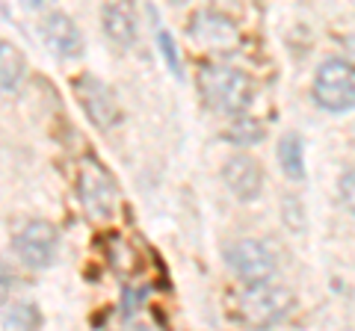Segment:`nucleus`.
<instances>
[{"label": "nucleus", "mask_w": 355, "mask_h": 331, "mask_svg": "<svg viewBox=\"0 0 355 331\" xmlns=\"http://www.w3.org/2000/svg\"><path fill=\"white\" fill-rule=\"evenodd\" d=\"M263 139H266V127L258 118L246 113L234 116V125L228 127V142H234V145H261Z\"/></svg>", "instance_id": "obj_15"}, {"label": "nucleus", "mask_w": 355, "mask_h": 331, "mask_svg": "<svg viewBox=\"0 0 355 331\" xmlns=\"http://www.w3.org/2000/svg\"><path fill=\"white\" fill-rule=\"evenodd\" d=\"M296 307V296L291 287L275 284L272 278L266 281H249L234 299V311L243 325L252 328H270L284 323Z\"/></svg>", "instance_id": "obj_2"}, {"label": "nucleus", "mask_w": 355, "mask_h": 331, "mask_svg": "<svg viewBox=\"0 0 355 331\" xmlns=\"http://www.w3.org/2000/svg\"><path fill=\"white\" fill-rule=\"evenodd\" d=\"M27 74V60L15 45L0 42V89L3 92H15L21 80Z\"/></svg>", "instance_id": "obj_13"}, {"label": "nucleus", "mask_w": 355, "mask_h": 331, "mask_svg": "<svg viewBox=\"0 0 355 331\" xmlns=\"http://www.w3.org/2000/svg\"><path fill=\"white\" fill-rule=\"evenodd\" d=\"M157 48L163 53V60H166V69L172 71V77H178V80H184V65H181V53H178V45H175V39H172V33L169 30H157Z\"/></svg>", "instance_id": "obj_16"}, {"label": "nucleus", "mask_w": 355, "mask_h": 331, "mask_svg": "<svg viewBox=\"0 0 355 331\" xmlns=\"http://www.w3.org/2000/svg\"><path fill=\"white\" fill-rule=\"evenodd\" d=\"M74 95L77 104L83 107L86 118L92 121L98 130H113L121 121V107L116 101L113 89L95 74H80L74 80Z\"/></svg>", "instance_id": "obj_6"}, {"label": "nucleus", "mask_w": 355, "mask_h": 331, "mask_svg": "<svg viewBox=\"0 0 355 331\" xmlns=\"http://www.w3.org/2000/svg\"><path fill=\"white\" fill-rule=\"evenodd\" d=\"M222 260H225V267L234 272L243 284L275 278V272H279V255H275L272 242H266V240L228 242V246L222 249Z\"/></svg>", "instance_id": "obj_5"}, {"label": "nucleus", "mask_w": 355, "mask_h": 331, "mask_svg": "<svg viewBox=\"0 0 355 331\" xmlns=\"http://www.w3.org/2000/svg\"><path fill=\"white\" fill-rule=\"evenodd\" d=\"M12 290H15V272L9 269L3 260H0V305H6V302H9Z\"/></svg>", "instance_id": "obj_19"}, {"label": "nucleus", "mask_w": 355, "mask_h": 331, "mask_svg": "<svg viewBox=\"0 0 355 331\" xmlns=\"http://www.w3.org/2000/svg\"><path fill=\"white\" fill-rule=\"evenodd\" d=\"M275 157H279V166L282 172L287 175L291 181H305V145H302V136L299 134H284L279 139V145H275Z\"/></svg>", "instance_id": "obj_12"}, {"label": "nucleus", "mask_w": 355, "mask_h": 331, "mask_svg": "<svg viewBox=\"0 0 355 331\" xmlns=\"http://www.w3.org/2000/svg\"><path fill=\"white\" fill-rule=\"evenodd\" d=\"M222 181H225L228 193L243 204L258 202L261 193H263V169H261L258 160L249 157V154H234V157H228L225 166H222Z\"/></svg>", "instance_id": "obj_9"}, {"label": "nucleus", "mask_w": 355, "mask_h": 331, "mask_svg": "<svg viewBox=\"0 0 355 331\" xmlns=\"http://www.w3.org/2000/svg\"><path fill=\"white\" fill-rule=\"evenodd\" d=\"M57 242H60L57 228L44 222V219H33L15 234L12 249L27 269H48L57 260Z\"/></svg>", "instance_id": "obj_7"}, {"label": "nucleus", "mask_w": 355, "mask_h": 331, "mask_svg": "<svg viewBox=\"0 0 355 331\" xmlns=\"http://www.w3.org/2000/svg\"><path fill=\"white\" fill-rule=\"evenodd\" d=\"M146 296L148 290H142V287H125V293H121V316L130 319L139 311V305L146 302Z\"/></svg>", "instance_id": "obj_18"}, {"label": "nucleus", "mask_w": 355, "mask_h": 331, "mask_svg": "<svg viewBox=\"0 0 355 331\" xmlns=\"http://www.w3.org/2000/svg\"><path fill=\"white\" fill-rule=\"evenodd\" d=\"M3 328H18V331H30V328H42L44 316L33 302H18L12 307H6V314L0 316Z\"/></svg>", "instance_id": "obj_14"}, {"label": "nucleus", "mask_w": 355, "mask_h": 331, "mask_svg": "<svg viewBox=\"0 0 355 331\" xmlns=\"http://www.w3.org/2000/svg\"><path fill=\"white\" fill-rule=\"evenodd\" d=\"M198 92L205 104L219 116H243L254 101V83L234 65H202L198 71Z\"/></svg>", "instance_id": "obj_1"}, {"label": "nucleus", "mask_w": 355, "mask_h": 331, "mask_svg": "<svg viewBox=\"0 0 355 331\" xmlns=\"http://www.w3.org/2000/svg\"><path fill=\"white\" fill-rule=\"evenodd\" d=\"M77 202L92 222H110L119 211V186L95 157H86L77 166Z\"/></svg>", "instance_id": "obj_3"}, {"label": "nucleus", "mask_w": 355, "mask_h": 331, "mask_svg": "<svg viewBox=\"0 0 355 331\" xmlns=\"http://www.w3.org/2000/svg\"><path fill=\"white\" fill-rule=\"evenodd\" d=\"M311 98L320 109L331 116H343L355 109V65L343 57H329L320 62L311 86Z\"/></svg>", "instance_id": "obj_4"}, {"label": "nucleus", "mask_w": 355, "mask_h": 331, "mask_svg": "<svg viewBox=\"0 0 355 331\" xmlns=\"http://www.w3.org/2000/svg\"><path fill=\"white\" fill-rule=\"evenodd\" d=\"M42 42L48 45V51L60 60H77L83 57V33L71 21V15L65 12H48L39 24Z\"/></svg>", "instance_id": "obj_10"}, {"label": "nucleus", "mask_w": 355, "mask_h": 331, "mask_svg": "<svg viewBox=\"0 0 355 331\" xmlns=\"http://www.w3.org/2000/svg\"><path fill=\"white\" fill-rule=\"evenodd\" d=\"M190 39L198 48L210 53H234L240 48V30L228 15L214 12V9H202L190 21Z\"/></svg>", "instance_id": "obj_8"}, {"label": "nucleus", "mask_w": 355, "mask_h": 331, "mask_svg": "<svg viewBox=\"0 0 355 331\" xmlns=\"http://www.w3.org/2000/svg\"><path fill=\"white\" fill-rule=\"evenodd\" d=\"M101 30H104V36L113 42V45L119 48H133L137 45V21H133V15L128 12L121 3H104L101 9Z\"/></svg>", "instance_id": "obj_11"}, {"label": "nucleus", "mask_w": 355, "mask_h": 331, "mask_svg": "<svg viewBox=\"0 0 355 331\" xmlns=\"http://www.w3.org/2000/svg\"><path fill=\"white\" fill-rule=\"evenodd\" d=\"M113 3H121V6H128V3H133V0H113Z\"/></svg>", "instance_id": "obj_21"}, {"label": "nucleus", "mask_w": 355, "mask_h": 331, "mask_svg": "<svg viewBox=\"0 0 355 331\" xmlns=\"http://www.w3.org/2000/svg\"><path fill=\"white\" fill-rule=\"evenodd\" d=\"M172 6H184V3H190V0H169Z\"/></svg>", "instance_id": "obj_20"}, {"label": "nucleus", "mask_w": 355, "mask_h": 331, "mask_svg": "<svg viewBox=\"0 0 355 331\" xmlns=\"http://www.w3.org/2000/svg\"><path fill=\"white\" fill-rule=\"evenodd\" d=\"M338 195H340L343 211H347L349 216H355V169H347V172L340 175V181H338Z\"/></svg>", "instance_id": "obj_17"}]
</instances>
